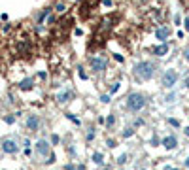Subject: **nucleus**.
Returning a JSON list of instances; mask_svg holds the SVG:
<instances>
[{"label":"nucleus","mask_w":189,"mask_h":170,"mask_svg":"<svg viewBox=\"0 0 189 170\" xmlns=\"http://www.w3.org/2000/svg\"><path fill=\"white\" fill-rule=\"evenodd\" d=\"M115 61H119V62H123L125 59H123V55H115Z\"/></svg>","instance_id":"obj_30"},{"label":"nucleus","mask_w":189,"mask_h":170,"mask_svg":"<svg viewBox=\"0 0 189 170\" xmlns=\"http://www.w3.org/2000/svg\"><path fill=\"white\" fill-rule=\"evenodd\" d=\"M153 74H155V65H151L150 61H140L134 65V76H138L140 80L148 81L153 77Z\"/></svg>","instance_id":"obj_1"},{"label":"nucleus","mask_w":189,"mask_h":170,"mask_svg":"<svg viewBox=\"0 0 189 170\" xmlns=\"http://www.w3.org/2000/svg\"><path fill=\"white\" fill-rule=\"evenodd\" d=\"M117 162H119V165H123V162H127V155H119V157H117Z\"/></svg>","instance_id":"obj_19"},{"label":"nucleus","mask_w":189,"mask_h":170,"mask_svg":"<svg viewBox=\"0 0 189 170\" xmlns=\"http://www.w3.org/2000/svg\"><path fill=\"white\" fill-rule=\"evenodd\" d=\"M100 102L108 104V102H110V95H102V96H100Z\"/></svg>","instance_id":"obj_22"},{"label":"nucleus","mask_w":189,"mask_h":170,"mask_svg":"<svg viewBox=\"0 0 189 170\" xmlns=\"http://www.w3.org/2000/svg\"><path fill=\"white\" fill-rule=\"evenodd\" d=\"M78 2H81V0H78Z\"/></svg>","instance_id":"obj_37"},{"label":"nucleus","mask_w":189,"mask_h":170,"mask_svg":"<svg viewBox=\"0 0 189 170\" xmlns=\"http://www.w3.org/2000/svg\"><path fill=\"white\" fill-rule=\"evenodd\" d=\"M51 144H59V136H57V134H53V136H51Z\"/></svg>","instance_id":"obj_26"},{"label":"nucleus","mask_w":189,"mask_h":170,"mask_svg":"<svg viewBox=\"0 0 189 170\" xmlns=\"http://www.w3.org/2000/svg\"><path fill=\"white\" fill-rule=\"evenodd\" d=\"M178 81V72L176 70H166V72L163 74V85L166 89H172L174 85H176Z\"/></svg>","instance_id":"obj_4"},{"label":"nucleus","mask_w":189,"mask_h":170,"mask_svg":"<svg viewBox=\"0 0 189 170\" xmlns=\"http://www.w3.org/2000/svg\"><path fill=\"white\" fill-rule=\"evenodd\" d=\"M142 170H146V168H142Z\"/></svg>","instance_id":"obj_38"},{"label":"nucleus","mask_w":189,"mask_h":170,"mask_svg":"<svg viewBox=\"0 0 189 170\" xmlns=\"http://www.w3.org/2000/svg\"><path fill=\"white\" fill-rule=\"evenodd\" d=\"M161 144H163V147H166V150H174V147L178 146V138H176V136H172V134H170V136H165Z\"/></svg>","instance_id":"obj_7"},{"label":"nucleus","mask_w":189,"mask_h":170,"mask_svg":"<svg viewBox=\"0 0 189 170\" xmlns=\"http://www.w3.org/2000/svg\"><path fill=\"white\" fill-rule=\"evenodd\" d=\"M184 165H185V166H187V168H189V157H187V159H185V162H184Z\"/></svg>","instance_id":"obj_33"},{"label":"nucleus","mask_w":189,"mask_h":170,"mask_svg":"<svg viewBox=\"0 0 189 170\" xmlns=\"http://www.w3.org/2000/svg\"><path fill=\"white\" fill-rule=\"evenodd\" d=\"M32 87H34V81L30 80V77H27V80H23V81L19 83V89H23V91H29Z\"/></svg>","instance_id":"obj_11"},{"label":"nucleus","mask_w":189,"mask_h":170,"mask_svg":"<svg viewBox=\"0 0 189 170\" xmlns=\"http://www.w3.org/2000/svg\"><path fill=\"white\" fill-rule=\"evenodd\" d=\"M155 36H157V40H161V42H166V38L170 36V30H169L166 27H159L157 32H155Z\"/></svg>","instance_id":"obj_9"},{"label":"nucleus","mask_w":189,"mask_h":170,"mask_svg":"<svg viewBox=\"0 0 189 170\" xmlns=\"http://www.w3.org/2000/svg\"><path fill=\"white\" fill-rule=\"evenodd\" d=\"M115 125V115H108L106 117V127H114Z\"/></svg>","instance_id":"obj_14"},{"label":"nucleus","mask_w":189,"mask_h":170,"mask_svg":"<svg viewBox=\"0 0 189 170\" xmlns=\"http://www.w3.org/2000/svg\"><path fill=\"white\" fill-rule=\"evenodd\" d=\"M91 140H95V132H93V131L87 132V142H91Z\"/></svg>","instance_id":"obj_23"},{"label":"nucleus","mask_w":189,"mask_h":170,"mask_svg":"<svg viewBox=\"0 0 189 170\" xmlns=\"http://www.w3.org/2000/svg\"><path fill=\"white\" fill-rule=\"evenodd\" d=\"M184 132L187 134V136H189V127H187V129H184Z\"/></svg>","instance_id":"obj_35"},{"label":"nucleus","mask_w":189,"mask_h":170,"mask_svg":"<svg viewBox=\"0 0 189 170\" xmlns=\"http://www.w3.org/2000/svg\"><path fill=\"white\" fill-rule=\"evenodd\" d=\"M165 170H178V168H172V166H166Z\"/></svg>","instance_id":"obj_34"},{"label":"nucleus","mask_w":189,"mask_h":170,"mask_svg":"<svg viewBox=\"0 0 189 170\" xmlns=\"http://www.w3.org/2000/svg\"><path fill=\"white\" fill-rule=\"evenodd\" d=\"M185 30H189V17L185 19Z\"/></svg>","instance_id":"obj_31"},{"label":"nucleus","mask_w":189,"mask_h":170,"mask_svg":"<svg viewBox=\"0 0 189 170\" xmlns=\"http://www.w3.org/2000/svg\"><path fill=\"white\" fill-rule=\"evenodd\" d=\"M132 134H134V131H132L131 127H129V129H125V131H123V138H131Z\"/></svg>","instance_id":"obj_16"},{"label":"nucleus","mask_w":189,"mask_h":170,"mask_svg":"<svg viewBox=\"0 0 189 170\" xmlns=\"http://www.w3.org/2000/svg\"><path fill=\"white\" fill-rule=\"evenodd\" d=\"M106 144H108V147H115V140H112V138H110Z\"/></svg>","instance_id":"obj_27"},{"label":"nucleus","mask_w":189,"mask_h":170,"mask_svg":"<svg viewBox=\"0 0 189 170\" xmlns=\"http://www.w3.org/2000/svg\"><path fill=\"white\" fill-rule=\"evenodd\" d=\"M104 170H110V168H108V166H106V168H104Z\"/></svg>","instance_id":"obj_36"},{"label":"nucleus","mask_w":189,"mask_h":170,"mask_svg":"<svg viewBox=\"0 0 189 170\" xmlns=\"http://www.w3.org/2000/svg\"><path fill=\"white\" fill-rule=\"evenodd\" d=\"M38 127H40L38 115H29V119H27V129L29 131H38Z\"/></svg>","instance_id":"obj_8"},{"label":"nucleus","mask_w":189,"mask_h":170,"mask_svg":"<svg viewBox=\"0 0 189 170\" xmlns=\"http://www.w3.org/2000/svg\"><path fill=\"white\" fill-rule=\"evenodd\" d=\"M169 123H170V125H172V127H180V123H178V121H176V119H172V117H170V119H169Z\"/></svg>","instance_id":"obj_25"},{"label":"nucleus","mask_w":189,"mask_h":170,"mask_svg":"<svg viewBox=\"0 0 189 170\" xmlns=\"http://www.w3.org/2000/svg\"><path fill=\"white\" fill-rule=\"evenodd\" d=\"M46 162H47V165H51V162H55V155H53V153H49V155H47V161H46Z\"/></svg>","instance_id":"obj_21"},{"label":"nucleus","mask_w":189,"mask_h":170,"mask_svg":"<svg viewBox=\"0 0 189 170\" xmlns=\"http://www.w3.org/2000/svg\"><path fill=\"white\" fill-rule=\"evenodd\" d=\"M70 96H72V93H70V91H62V93L57 95V100H59V102H68Z\"/></svg>","instance_id":"obj_12"},{"label":"nucleus","mask_w":189,"mask_h":170,"mask_svg":"<svg viewBox=\"0 0 189 170\" xmlns=\"http://www.w3.org/2000/svg\"><path fill=\"white\" fill-rule=\"evenodd\" d=\"M65 8H66V6H65V4H62V2H61V4H57V6H55V10H57L59 13H62V11H65Z\"/></svg>","instance_id":"obj_20"},{"label":"nucleus","mask_w":189,"mask_h":170,"mask_svg":"<svg viewBox=\"0 0 189 170\" xmlns=\"http://www.w3.org/2000/svg\"><path fill=\"white\" fill-rule=\"evenodd\" d=\"M49 11H51V8H46L44 11H42V13H40V17H38V19H40V21H44V19L47 17V15H49Z\"/></svg>","instance_id":"obj_15"},{"label":"nucleus","mask_w":189,"mask_h":170,"mask_svg":"<svg viewBox=\"0 0 189 170\" xmlns=\"http://www.w3.org/2000/svg\"><path fill=\"white\" fill-rule=\"evenodd\" d=\"M117 89H119V83H114V85H112V93H117Z\"/></svg>","instance_id":"obj_24"},{"label":"nucleus","mask_w":189,"mask_h":170,"mask_svg":"<svg viewBox=\"0 0 189 170\" xmlns=\"http://www.w3.org/2000/svg\"><path fill=\"white\" fill-rule=\"evenodd\" d=\"M184 83H185V87H187V89H189V76H187V77H185V81H184Z\"/></svg>","instance_id":"obj_32"},{"label":"nucleus","mask_w":189,"mask_h":170,"mask_svg":"<svg viewBox=\"0 0 189 170\" xmlns=\"http://www.w3.org/2000/svg\"><path fill=\"white\" fill-rule=\"evenodd\" d=\"M89 66L93 72H102V70H106L108 66V59L104 55H93V57H89Z\"/></svg>","instance_id":"obj_3"},{"label":"nucleus","mask_w":189,"mask_h":170,"mask_svg":"<svg viewBox=\"0 0 189 170\" xmlns=\"http://www.w3.org/2000/svg\"><path fill=\"white\" fill-rule=\"evenodd\" d=\"M36 151H38V155L42 159H46V155H49L51 151H49V142L47 140H38V144H36Z\"/></svg>","instance_id":"obj_6"},{"label":"nucleus","mask_w":189,"mask_h":170,"mask_svg":"<svg viewBox=\"0 0 189 170\" xmlns=\"http://www.w3.org/2000/svg\"><path fill=\"white\" fill-rule=\"evenodd\" d=\"M66 117L70 119V121H74L76 125H80V119H78V117H74V115H72V113H66Z\"/></svg>","instance_id":"obj_18"},{"label":"nucleus","mask_w":189,"mask_h":170,"mask_svg":"<svg viewBox=\"0 0 189 170\" xmlns=\"http://www.w3.org/2000/svg\"><path fill=\"white\" fill-rule=\"evenodd\" d=\"M146 106V96L142 93H131L127 96V108L131 112H140Z\"/></svg>","instance_id":"obj_2"},{"label":"nucleus","mask_w":189,"mask_h":170,"mask_svg":"<svg viewBox=\"0 0 189 170\" xmlns=\"http://www.w3.org/2000/svg\"><path fill=\"white\" fill-rule=\"evenodd\" d=\"M151 144H153V146H157V144H159V138H157V136H153V138H151Z\"/></svg>","instance_id":"obj_29"},{"label":"nucleus","mask_w":189,"mask_h":170,"mask_svg":"<svg viewBox=\"0 0 189 170\" xmlns=\"http://www.w3.org/2000/svg\"><path fill=\"white\" fill-rule=\"evenodd\" d=\"M93 161L96 162V165H102V162H104V155H102L100 151H96V153H93Z\"/></svg>","instance_id":"obj_13"},{"label":"nucleus","mask_w":189,"mask_h":170,"mask_svg":"<svg viewBox=\"0 0 189 170\" xmlns=\"http://www.w3.org/2000/svg\"><path fill=\"white\" fill-rule=\"evenodd\" d=\"M2 151H4V153H10V155L17 153V151H19L17 142H15V140H11V138H6V140L2 142Z\"/></svg>","instance_id":"obj_5"},{"label":"nucleus","mask_w":189,"mask_h":170,"mask_svg":"<svg viewBox=\"0 0 189 170\" xmlns=\"http://www.w3.org/2000/svg\"><path fill=\"white\" fill-rule=\"evenodd\" d=\"M184 57H185V61L189 62V47H185V51H184Z\"/></svg>","instance_id":"obj_28"},{"label":"nucleus","mask_w":189,"mask_h":170,"mask_svg":"<svg viewBox=\"0 0 189 170\" xmlns=\"http://www.w3.org/2000/svg\"><path fill=\"white\" fill-rule=\"evenodd\" d=\"M166 53H169V44H166V42H163V44L157 46V47H153V55H157V57H165Z\"/></svg>","instance_id":"obj_10"},{"label":"nucleus","mask_w":189,"mask_h":170,"mask_svg":"<svg viewBox=\"0 0 189 170\" xmlns=\"http://www.w3.org/2000/svg\"><path fill=\"white\" fill-rule=\"evenodd\" d=\"M15 117H17V115H6V117H4V121L8 123V125H11L13 121H15Z\"/></svg>","instance_id":"obj_17"}]
</instances>
